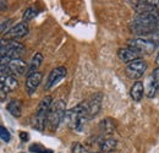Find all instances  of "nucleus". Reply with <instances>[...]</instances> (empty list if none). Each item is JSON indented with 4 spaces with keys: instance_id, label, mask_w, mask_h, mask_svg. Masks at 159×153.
Returning a JSON list of instances; mask_svg holds the SVG:
<instances>
[{
    "instance_id": "nucleus-13",
    "label": "nucleus",
    "mask_w": 159,
    "mask_h": 153,
    "mask_svg": "<svg viewBox=\"0 0 159 153\" xmlns=\"http://www.w3.org/2000/svg\"><path fill=\"white\" fill-rule=\"evenodd\" d=\"M7 69H9V72L10 75H23L25 72H27L28 70V66L26 65V63L22 60V59H12L10 60V63L7 64Z\"/></svg>"
},
{
    "instance_id": "nucleus-30",
    "label": "nucleus",
    "mask_w": 159,
    "mask_h": 153,
    "mask_svg": "<svg viewBox=\"0 0 159 153\" xmlns=\"http://www.w3.org/2000/svg\"><path fill=\"white\" fill-rule=\"evenodd\" d=\"M92 153H100V152H92Z\"/></svg>"
},
{
    "instance_id": "nucleus-2",
    "label": "nucleus",
    "mask_w": 159,
    "mask_h": 153,
    "mask_svg": "<svg viewBox=\"0 0 159 153\" xmlns=\"http://www.w3.org/2000/svg\"><path fill=\"white\" fill-rule=\"evenodd\" d=\"M66 125L77 132H82L86 128V124L89 121V118L87 115V109H86V104L84 102L77 104L76 107L69 109L65 114V119Z\"/></svg>"
},
{
    "instance_id": "nucleus-25",
    "label": "nucleus",
    "mask_w": 159,
    "mask_h": 153,
    "mask_svg": "<svg viewBox=\"0 0 159 153\" xmlns=\"http://www.w3.org/2000/svg\"><path fill=\"white\" fill-rule=\"evenodd\" d=\"M10 25H11V20L7 19V20H2L1 21V35H6L11 28H10Z\"/></svg>"
},
{
    "instance_id": "nucleus-7",
    "label": "nucleus",
    "mask_w": 159,
    "mask_h": 153,
    "mask_svg": "<svg viewBox=\"0 0 159 153\" xmlns=\"http://www.w3.org/2000/svg\"><path fill=\"white\" fill-rule=\"evenodd\" d=\"M127 47L137 50L139 54H151L156 50L157 48V43L149 40V39L146 38H134L129 40V44Z\"/></svg>"
},
{
    "instance_id": "nucleus-18",
    "label": "nucleus",
    "mask_w": 159,
    "mask_h": 153,
    "mask_svg": "<svg viewBox=\"0 0 159 153\" xmlns=\"http://www.w3.org/2000/svg\"><path fill=\"white\" fill-rule=\"evenodd\" d=\"M42 63H43V55H42V53H36L33 57L31 58V60H30L28 70H27V76L37 72L38 69H39V66L42 65Z\"/></svg>"
},
{
    "instance_id": "nucleus-16",
    "label": "nucleus",
    "mask_w": 159,
    "mask_h": 153,
    "mask_svg": "<svg viewBox=\"0 0 159 153\" xmlns=\"http://www.w3.org/2000/svg\"><path fill=\"white\" fill-rule=\"evenodd\" d=\"M6 110L12 115L14 118H20L22 115V110H23V107H22V103L19 99H11L7 105H6Z\"/></svg>"
},
{
    "instance_id": "nucleus-12",
    "label": "nucleus",
    "mask_w": 159,
    "mask_h": 153,
    "mask_svg": "<svg viewBox=\"0 0 159 153\" xmlns=\"http://www.w3.org/2000/svg\"><path fill=\"white\" fill-rule=\"evenodd\" d=\"M42 78H43V75H42V72H39V71H37V72L27 76L26 82H25V88H26V92L30 96H32L37 91L38 86L40 85V82H42Z\"/></svg>"
},
{
    "instance_id": "nucleus-15",
    "label": "nucleus",
    "mask_w": 159,
    "mask_h": 153,
    "mask_svg": "<svg viewBox=\"0 0 159 153\" xmlns=\"http://www.w3.org/2000/svg\"><path fill=\"white\" fill-rule=\"evenodd\" d=\"M159 91V81L153 77L152 75H149L147 78V82L144 85V93L148 98H153L156 97L157 92Z\"/></svg>"
},
{
    "instance_id": "nucleus-5",
    "label": "nucleus",
    "mask_w": 159,
    "mask_h": 153,
    "mask_svg": "<svg viewBox=\"0 0 159 153\" xmlns=\"http://www.w3.org/2000/svg\"><path fill=\"white\" fill-rule=\"evenodd\" d=\"M25 52V45L16 40H5L1 39V58H7L10 60L12 59H20L21 55Z\"/></svg>"
},
{
    "instance_id": "nucleus-1",
    "label": "nucleus",
    "mask_w": 159,
    "mask_h": 153,
    "mask_svg": "<svg viewBox=\"0 0 159 153\" xmlns=\"http://www.w3.org/2000/svg\"><path fill=\"white\" fill-rule=\"evenodd\" d=\"M130 30L139 38L159 42V14L158 11L139 14L130 23Z\"/></svg>"
},
{
    "instance_id": "nucleus-8",
    "label": "nucleus",
    "mask_w": 159,
    "mask_h": 153,
    "mask_svg": "<svg viewBox=\"0 0 159 153\" xmlns=\"http://www.w3.org/2000/svg\"><path fill=\"white\" fill-rule=\"evenodd\" d=\"M67 75V70L66 67L64 66H59V67H55L54 70L50 71V74L48 75L47 80H45V85H44V90L45 91H49L52 90L53 87H55L62 78H65Z\"/></svg>"
},
{
    "instance_id": "nucleus-10",
    "label": "nucleus",
    "mask_w": 159,
    "mask_h": 153,
    "mask_svg": "<svg viewBox=\"0 0 159 153\" xmlns=\"http://www.w3.org/2000/svg\"><path fill=\"white\" fill-rule=\"evenodd\" d=\"M134 10L139 14H146V12H153L159 10V0H139L134 1Z\"/></svg>"
},
{
    "instance_id": "nucleus-11",
    "label": "nucleus",
    "mask_w": 159,
    "mask_h": 153,
    "mask_svg": "<svg viewBox=\"0 0 159 153\" xmlns=\"http://www.w3.org/2000/svg\"><path fill=\"white\" fill-rule=\"evenodd\" d=\"M28 33V26L25 22H20L17 25H15L14 27H11V30L5 35L6 40H16L20 39L25 36H27Z\"/></svg>"
},
{
    "instance_id": "nucleus-22",
    "label": "nucleus",
    "mask_w": 159,
    "mask_h": 153,
    "mask_svg": "<svg viewBox=\"0 0 159 153\" xmlns=\"http://www.w3.org/2000/svg\"><path fill=\"white\" fill-rule=\"evenodd\" d=\"M72 153H89V152H88L87 147H84L82 143L76 142V143L72 145Z\"/></svg>"
},
{
    "instance_id": "nucleus-28",
    "label": "nucleus",
    "mask_w": 159,
    "mask_h": 153,
    "mask_svg": "<svg viewBox=\"0 0 159 153\" xmlns=\"http://www.w3.org/2000/svg\"><path fill=\"white\" fill-rule=\"evenodd\" d=\"M0 5H1V11H4V10H5V1L1 0V1H0Z\"/></svg>"
},
{
    "instance_id": "nucleus-4",
    "label": "nucleus",
    "mask_w": 159,
    "mask_h": 153,
    "mask_svg": "<svg viewBox=\"0 0 159 153\" xmlns=\"http://www.w3.org/2000/svg\"><path fill=\"white\" fill-rule=\"evenodd\" d=\"M66 104L64 100L58 99L55 102H53L50 110H49V115H48V128L52 131H55L61 121L65 119V114H66Z\"/></svg>"
},
{
    "instance_id": "nucleus-3",
    "label": "nucleus",
    "mask_w": 159,
    "mask_h": 153,
    "mask_svg": "<svg viewBox=\"0 0 159 153\" xmlns=\"http://www.w3.org/2000/svg\"><path fill=\"white\" fill-rule=\"evenodd\" d=\"M52 104H53L52 96H45L38 104V108H37L36 115H34V120H33V126L37 130L43 131L44 128L48 125V115H49Z\"/></svg>"
},
{
    "instance_id": "nucleus-19",
    "label": "nucleus",
    "mask_w": 159,
    "mask_h": 153,
    "mask_svg": "<svg viewBox=\"0 0 159 153\" xmlns=\"http://www.w3.org/2000/svg\"><path fill=\"white\" fill-rule=\"evenodd\" d=\"M100 151L103 153H109L113 152L116 150L118 147V141L115 138H105L100 142Z\"/></svg>"
},
{
    "instance_id": "nucleus-24",
    "label": "nucleus",
    "mask_w": 159,
    "mask_h": 153,
    "mask_svg": "<svg viewBox=\"0 0 159 153\" xmlns=\"http://www.w3.org/2000/svg\"><path fill=\"white\" fill-rule=\"evenodd\" d=\"M30 150H31V152H33V153H53V151L45 150L44 147H42L39 145H32V146L30 147Z\"/></svg>"
},
{
    "instance_id": "nucleus-29",
    "label": "nucleus",
    "mask_w": 159,
    "mask_h": 153,
    "mask_svg": "<svg viewBox=\"0 0 159 153\" xmlns=\"http://www.w3.org/2000/svg\"><path fill=\"white\" fill-rule=\"evenodd\" d=\"M156 64L159 66V53L157 54V58H156Z\"/></svg>"
},
{
    "instance_id": "nucleus-14",
    "label": "nucleus",
    "mask_w": 159,
    "mask_h": 153,
    "mask_svg": "<svg viewBox=\"0 0 159 153\" xmlns=\"http://www.w3.org/2000/svg\"><path fill=\"white\" fill-rule=\"evenodd\" d=\"M118 58L122 63L125 64H130L131 61L136 60V59H139L141 58V54H139L137 50L130 48V47H126V48H121L118 52Z\"/></svg>"
},
{
    "instance_id": "nucleus-23",
    "label": "nucleus",
    "mask_w": 159,
    "mask_h": 153,
    "mask_svg": "<svg viewBox=\"0 0 159 153\" xmlns=\"http://www.w3.org/2000/svg\"><path fill=\"white\" fill-rule=\"evenodd\" d=\"M0 137H1V140H2L4 142H6V143L10 142V140H11V135L7 131V129H5L4 126L0 128Z\"/></svg>"
},
{
    "instance_id": "nucleus-20",
    "label": "nucleus",
    "mask_w": 159,
    "mask_h": 153,
    "mask_svg": "<svg viewBox=\"0 0 159 153\" xmlns=\"http://www.w3.org/2000/svg\"><path fill=\"white\" fill-rule=\"evenodd\" d=\"M99 130L104 135H110L115 131V123L111 119H104L99 124Z\"/></svg>"
},
{
    "instance_id": "nucleus-17",
    "label": "nucleus",
    "mask_w": 159,
    "mask_h": 153,
    "mask_svg": "<svg viewBox=\"0 0 159 153\" xmlns=\"http://www.w3.org/2000/svg\"><path fill=\"white\" fill-rule=\"evenodd\" d=\"M144 95V86H143V82L141 81H136L131 88H130V96L131 98L135 100V102H139Z\"/></svg>"
},
{
    "instance_id": "nucleus-9",
    "label": "nucleus",
    "mask_w": 159,
    "mask_h": 153,
    "mask_svg": "<svg viewBox=\"0 0 159 153\" xmlns=\"http://www.w3.org/2000/svg\"><path fill=\"white\" fill-rule=\"evenodd\" d=\"M102 100H103V95L102 93H94L91 98L84 100L87 115H88L89 120L99 114L100 109H102Z\"/></svg>"
},
{
    "instance_id": "nucleus-27",
    "label": "nucleus",
    "mask_w": 159,
    "mask_h": 153,
    "mask_svg": "<svg viewBox=\"0 0 159 153\" xmlns=\"http://www.w3.org/2000/svg\"><path fill=\"white\" fill-rule=\"evenodd\" d=\"M20 136H21V138H22V141H25V142H26V141H28V140H27V138H28V135H27V134L21 132Z\"/></svg>"
},
{
    "instance_id": "nucleus-21",
    "label": "nucleus",
    "mask_w": 159,
    "mask_h": 153,
    "mask_svg": "<svg viewBox=\"0 0 159 153\" xmlns=\"http://www.w3.org/2000/svg\"><path fill=\"white\" fill-rule=\"evenodd\" d=\"M37 14H38V11H37V9H36V7H33V6L27 7V9L25 10L23 15H22V20H23V22H25V23H27V22H30L31 20L34 19V17L37 16Z\"/></svg>"
},
{
    "instance_id": "nucleus-26",
    "label": "nucleus",
    "mask_w": 159,
    "mask_h": 153,
    "mask_svg": "<svg viewBox=\"0 0 159 153\" xmlns=\"http://www.w3.org/2000/svg\"><path fill=\"white\" fill-rule=\"evenodd\" d=\"M151 75H152L153 77H156V78L159 81V67H158V69H156V70H154V71H153Z\"/></svg>"
},
{
    "instance_id": "nucleus-6",
    "label": "nucleus",
    "mask_w": 159,
    "mask_h": 153,
    "mask_svg": "<svg viewBox=\"0 0 159 153\" xmlns=\"http://www.w3.org/2000/svg\"><path fill=\"white\" fill-rule=\"evenodd\" d=\"M147 67H148L147 61L144 59L139 58V59H136V60H134L126 65L125 74L130 80H139L146 74Z\"/></svg>"
}]
</instances>
